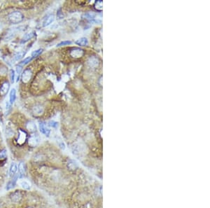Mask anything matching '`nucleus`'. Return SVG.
<instances>
[{"label":"nucleus","instance_id":"15","mask_svg":"<svg viewBox=\"0 0 210 208\" xmlns=\"http://www.w3.org/2000/svg\"><path fill=\"white\" fill-rule=\"evenodd\" d=\"M17 169H18L17 165L15 163H11L10 170H9V174H10V176H11V177L13 176V177H14V176L16 174V173Z\"/></svg>","mask_w":210,"mask_h":208},{"label":"nucleus","instance_id":"6","mask_svg":"<svg viewBox=\"0 0 210 208\" xmlns=\"http://www.w3.org/2000/svg\"><path fill=\"white\" fill-rule=\"evenodd\" d=\"M29 145H30L31 147H35L36 146V145L39 144V137H38L37 135H32L31 136V137H30V139H29Z\"/></svg>","mask_w":210,"mask_h":208},{"label":"nucleus","instance_id":"12","mask_svg":"<svg viewBox=\"0 0 210 208\" xmlns=\"http://www.w3.org/2000/svg\"><path fill=\"white\" fill-rule=\"evenodd\" d=\"M16 90L15 88H13L9 93V103L13 105L16 101Z\"/></svg>","mask_w":210,"mask_h":208},{"label":"nucleus","instance_id":"25","mask_svg":"<svg viewBox=\"0 0 210 208\" xmlns=\"http://www.w3.org/2000/svg\"><path fill=\"white\" fill-rule=\"evenodd\" d=\"M84 17L85 18L88 19V20H93L95 16V14H92V13H87V14H84Z\"/></svg>","mask_w":210,"mask_h":208},{"label":"nucleus","instance_id":"18","mask_svg":"<svg viewBox=\"0 0 210 208\" xmlns=\"http://www.w3.org/2000/svg\"><path fill=\"white\" fill-rule=\"evenodd\" d=\"M27 128H28V130H29L30 132H34L36 129V125H35L34 123L32 122V121H30V122H28V124H27Z\"/></svg>","mask_w":210,"mask_h":208},{"label":"nucleus","instance_id":"7","mask_svg":"<svg viewBox=\"0 0 210 208\" xmlns=\"http://www.w3.org/2000/svg\"><path fill=\"white\" fill-rule=\"evenodd\" d=\"M34 35H35L34 32H29L26 33V34L22 36L21 41H20V42H21L22 44L28 42L29 40L32 39L34 36Z\"/></svg>","mask_w":210,"mask_h":208},{"label":"nucleus","instance_id":"11","mask_svg":"<svg viewBox=\"0 0 210 208\" xmlns=\"http://www.w3.org/2000/svg\"><path fill=\"white\" fill-rule=\"evenodd\" d=\"M32 112L34 114L36 115V116H39V115L42 114L44 112V109L40 105H36L32 108Z\"/></svg>","mask_w":210,"mask_h":208},{"label":"nucleus","instance_id":"17","mask_svg":"<svg viewBox=\"0 0 210 208\" xmlns=\"http://www.w3.org/2000/svg\"><path fill=\"white\" fill-rule=\"evenodd\" d=\"M14 177V178L13 179V180H11L9 184H8L7 187H6V188H7L8 190L11 189V188H14V186H15L16 182V180L18 179V174H15Z\"/></svg>","mask_w":210,"mask_h":208},{"label":"nucleus","instance_id":"10","mask_svg":"<svg viewBox=\"0 0 210 208\" xmlns=\"http://www.w3.org/2000/svg\"><path fill=\"white\" fill-rule=\"evenodd\" d=\"M11 200H12V201H14V203H18L20 201V199H21L22 195L20 192L17 191L11 194Z\"/></svg>","mask_w":210,"mask_h":208},{"label":"nucleus","instance_id":"9","mask_svg":"<svg viewBox=\"0 0 210 208\" xmlns=\"http://www.w3.org/2000/svg\"><path fill=\"white\" fill-rule=\"evenodd\" d=\"M54 20H55V16H54V15L48 16L44 19V22H43V27L46 28V27L49 26V25H50Z\"/></svg>","mask_w":210,"mask_h":208},{"label":"nucleus","instance_id":"13","mask_svg":"<svg viewBox=\"0 0 210 208\" xmlns=\"http://www.w3.org/2000/svg\"><path fill=\"white\" fill-rule=\"evenodd\" d=\"M88 63L90 67L92 68H95V67H97L99 64V60L97 57H90L88 61Z\"/></svg>","mask_w":210,"mask_h":208},{"label":"nucleus","instance_id":"8","mask_svg":"<svg viewBox=\"0 0 210 208\" xmlns=\"http://www.w3.org/2000/svg\"><path fill=\"white\" fill-rule=\"evenodd\" d=\"M9 88H10V84L9 82H4L1 86L0 88V93L1 95H5L9 92Z\"/></svg>","mask_w":210,"mask_h":208},{"label":"nucleus","instance_id":"3","mask_svg":"<svg viewBox=\"0 0 210 208\" xmlns=\"http://www.w3.org/2000/svg\"><path fill=\"white\" fill-rule=\"evenodd\" d=\"M27 137H28V135H27L26 132L22 130H19L18 137V143L20 145H22L23 144H25V141L27 140Z\"/></svg>","mask_w":210,"mask_h":208},{"label":"nucleus","instance_id":"4","mask_svg":"<svg viewBox=\"0 0 210 208\" xmlns=\"http://www.w3.org/2000/svg\"><path fill=\"white\" fill-rule=\"evenodd\" d=\"M39 130L43 134H44L45 135L49 137V135H50L51 130L49 128V126L46 124V123L45 122H41L39 124Z\"/></svg>","mask_w":210,"mask_h":208},{"label":"nucleus","instance_id":"16","mask_svg":"<svg viewBox=\"0 0 210 208\" xmlns=\"http://www.w3.org/2000/svg\"><path fill=\"white\" fill-rule=\"evenodd\" d=\"M18 171L20 177H23L24 174L25 173V165L24 163H20L18 165Z\"/></svg>","mask_w":210,"mask_h":208},{"label":"nucleus","instance_id":"1","mask_svg":"<svg viewBox=\"0 0 210 208\" xmlns=\"http://www.w3.org/2000/svg\"><path fill=\"white\" fill-rule=\"evenodd\" d=\"M9 21L13 24L20 23L23 20L24 16L19 11H14L11 13L8 16Z\"/></svg>","mask_w":210,"mask_h":208},{"label":"nucleus","instance_id":"14","mask_svg":"<svg viewBox=\"0 0 210 208\" xmlns=\"http://www.w3.org/2000/svg\"><path fill=\"white\" fill-rule=\"evenodd\" d=\"M76 44L80 46H86L88 45V41L87 38L82 37L81 38V39L77 40V41H76Z\"/></svg>","mask_w":210,"mask_h":208},{"label":"nucleus","instance_id":"5","mask_svg":"<svg viewBox=\"0 0 210 208\" xmlns=\"http://www.w3.org/2000/svg\"><path fill=\"white\" fill-rule=\"evenodd\" d=\"M83 50H82L80 48H74L70 52V55H71L72 57H76V58H78V57H81L83 56Z\"/></svg>","mask_w":210,"mask_h":208},{"label":"nucleus","instance_id":"22","mask_svg":"<svg viewBox=\"0 0 210 208\" xmlns=\"http://www.w3.org/2000/svg\"><path fill=\"white\" fill-rule=\"evenodd\" d=\"M20 185L21 186L22 188H23L24 189H30V184L28 182H26V181H22V182H20Z\"/></svg>","mask_w":210,"mask_h":208},{"label":"nucleus","instance_id":"2","mask_svg":"<svg viewBox=\"0 0 210 208\" xmlns=\"http://www.w3.org/2000/svg\"><path fill=\"white\" fill-rule=\"evenodd\" d=\"M32 76V72L30 70H24V72L22 74V82L25 83V84H27L31 79Z\"/></svg>","mask_w":210,"mask_h":208},{"label":"nucleus","instance_id":"27","mask_svg":"<svg viewBox=\"0 0 210 208\" xmlns=\"http://www.w3.org/2000/svg\"><path fill=\"white\" fill-rule=\"evenodd\" d=\"M6 158V150H2L0 151V161H4Z\"/></svg>","mask_w":210,"mask_h":208},{"label":"nucleus","instance_id":"19","mask_svg":"<svg viewBox=\"0 0 210 208\" xmlns=\"http://www.w3.org/2000/svg\"><path fill=\"white\" fill-rule=\"evenodd\" d=\"M68 167L69 168L72 170H74L77 168L78 165H77V163L75 162L74 161H70V162L68 163Z\"/></svg>","mask_w":210,"mask_h":208},{"label":"nucleus","instance_id":"29","mask_svg":"<svg viewBox=\"0 0 210 208\" xmlns=\"http://www.w3.org/2000/svg\"><path fill=\"white\" fill-rule=\"evenodd\" d=\"M49 126H51V127H53V128H57V126H58V124H57V122H55V121H50V122H49Z\"/></svg>","mask_w":210,"mask_h":208},{"label":"nucleus","instance_id":"26","mask_svg":"<svg viewBox=\"0 0 210 208\" xmlns=\"http://www.w3.org/2000/svg\"><path fill=\"white\" fill-rule=\"evenodd\" d=\"M10 79H11V83H14V81H15V78H16V73H15V71H14V70H10Z\"/></svg>","mask_w":210,"mask_h":208},{"label":"nucleus","instance_id":"21","mask_svg":"<svg viewBox=\"0 0 210 208\" xmlns=\"http://www.w3.org/2000/svg\"><path fill=\"white\" fill-rule=\"evenodd\" d=\"M25 53L24 52H18L15 54V55H14V59H15L16 60H21L22 57L25 56Z\"/></svg>","mask_w":210,"mask_h":208},{"label":"nucleus","instance_id":"28","mask_svg":"<svg viewBox=\"0 0 210 208\" xmlns=\"http://www.w3.org/2000/svg\"><path fill=\"white\" fill-rule=\"evenodd\" d=\"M70 44H72L71 41H61L60 43H59V44L57 45V47H60V46L70 45Z\"/></svg>","mask_w":210,"mask_h":208},{"label":"nucleus","instance_id":"20","mask_svg":"<svg viewBox=\"0 0 210 208\" xmlns=\"http://www.w3.org/2000/svg\"><path fill=\"white\" fill-rule=\"evenodd\" d=\"M95 9L97 11H101L102 10V1H97L95 3Z\"/></svg>","mask_w":210,"mask_h":208},{"label":"nucleus","instance_id":"24","mask_svg":"<svg viewBox=\"0 0 210 208\" xmlns=\"http://www.w3.org/2000/svg\"><path fill=\"white\" fill-rule=\"evenodd\" d=\"M42 51H43V49H41L34 51L32 53V58H34V57H37L38 55H39L40 54L42 53Z\"/></svg>","mask_w":210,"mask_h":208},{"label":"nucleus","instance_id":"30","mask_svg":"<svg viewBox=\"0 0 210 208\" xmlns=\"http://www.w3.org/2000/svg\"><path fill=\"white\" fill-rule=\"evenodd\" d=\"M11 107V104L9 103V102H6V111H7V112H9V111L10 110Z\"/></svg>","mask_w":210,"mask_h":208},{"label":"nucleus","instance_id":"23","mask_svg":"<svg viewBox=\"0 0 210 208\" xmlns=\"http://www.w3.org/2000/svg\"><path fill=\"white\" fill-rule=\"evenodd\" d=\"M32 59V57H27V58H25L23 60H22V61H21L20 63H19L18 65L19 66L22 67V66H23V65H27V64L29 63V62L31 61Z\"/></svg>","mask_w":210,"mask_h":208}]
</instances>
